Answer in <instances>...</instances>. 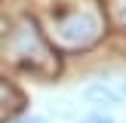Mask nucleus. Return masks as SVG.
<instances>
[{"instance_id":"1","label":"nucleus","mask_w":126,"mask_h":123,"mask_svg":"<svg viewBox=\"0 0 126 123\" xmlns=\"http://www.w3.org/2000/svg\"><path fill=\"white\" fill-rule=\"evenodd\" d=\"M3 49L9 52L12 62H18L22 68H28L34 74H43V77L55 74V68H59V62H55L52 49L46 46V40H43L40 28L34 25V18H22L9 31V37L3 40Z\"/></svg>"},{"instance_id":"2","label":"nucleus","mask_w":126,"mask_h":123,"mask_svg":"<svg viewBox=\"0 0 126 123\" xmlns=\"http://www.w3.org/2000/svg\"><path fill=\"white\" fill-rule=\"evenodd\" d=\"M49 34L65 49H86L102 37V18L89 9H59L49 12Z\"/></svg>"},{"instance_id":"3","label":"nucleus","mask_w":126,"mask_h":123,"mask_svg":"<svg viewBox=\"0 0 126 123\" xmlns=\"http://www.w3.org/2000/svg\"><path fill=\"white\" fill-rule=\"evenodd\" d=\"M86 98L95 105H120L126 98V83L120 80H105V83H95L86 89Z\"/></svg>"},{"instance_id":"4","label":"nucleus","mask_w":126,"mask_h":123,"mask_svg":"<svg viewBox=\"0 0 126 123\" xmlns=\"http://www.w3.org/2000/svg\"><path fill=\"white\" fill-rule=\"evenodd\" d=\"M18 105H22V95H18V92L12 89L9 83H3V80H0V123H3L6 117L16 114Z\"/></svg>"},{"instance_id":"5","label":"nucleus","mask_w":126,"mask_h":123,"mask_svg":"<svg viewBox=\"0 0 126 123\" xmlns=\"http://www.w3.org/2000/svg\"><path fill=\"white\" fill-rule=\"evenodd\" d=\"M114 12H117V22L126 25V0H117V3H114Z\"/></svg>"},{"instance_id":"6","label":"nucleus","mask_w":126,"mask_h":123,"mask_svg":"<svg viewBox=\"0 0 126 123\" xmlns=\"http://www.w3.org/2000/svg\"><path fill=\"white\" fill-rule=\"evenodd\" d=\"M80 123H114V120L105 117V114H92V117H86V120H80Z\"/></svg>"},{"instance_id":"7","label":"nucleus","mask_w":126,"mask_h":123,"mask_svg":"<svg viewBox=\"0 0 126 123\" xmlns=\"http://www.w3.org/2000/svg\"><path fill=\"white\" fill-rule=\"evenodd\" d=\"M22 123H46L43 117H28V120H22Z\"/></svg>"}]
</instances>
